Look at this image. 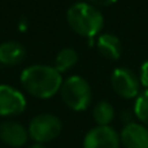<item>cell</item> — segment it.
I'll list each match as a JSON object with an SVG mask.
<instances>
[{"label":"cell","mask_w":148,"mask_h":148,"mask_svg":"<svg viewBox=\"0 0 148 148\" xmlns=\"http://www.w3.org/2000/svg\"><path fill=\"white\" fill-rule=\"evenodd\" d=\"M21 84L33 96L49 99L60 91L62 77L55 66L31 65L21 74Z\"/></svg>","instance_id":"cell-1"},{"label":"cell","mask_w":148,"mask_h":148,"mask_svg":"<svg viewBox=\"0 0 148 148\" xmlns=\"http://www.w3.org/2000/svg\"><path fill=\"white\" fill-rule=\"evenodd\" d=\"M68 23L74 33L84 38H94L103 27L104 18L95 7L87 3H77L68 9Z\"/></svg>","instance_id":"cell-2"},{"label":"cell","mask_w":148,"mask_h":148,"mask_svg":"<svg viewBox=\"0 0 148 148\" xmlns=\"http://www.w3.org/2000/svg\"><path fill=\"white\" fill-rule=\"evenodd\" d=\"M60 94L64 103L73 110H84L91 101V88L86 79L73 75L62 82Z\"/></svg>","instance_id":"cell-3"},{"label":"cell","mask_w":148,"mask_h":148,"mask_svg":"<svg viewBox=\"0 0 148 148\" xmlns=\"http://www.w3.org/2000/svg\"><path fill=\"white\" fill-rule=\"evenodd\" d=\"M62 123L56 116L49 113L38 114L30 121L29 135L35 143H47L60 135Z\"/></svg>","instance_id":"cell-4"},{"label":"cell","mask_w":148,"mask_h":148,"mask_svg":"<svg viewBox=\"0 0 148 148\" xmlns=\"http://www.w3.org/2000/svg\"><path fill=\"white\" fill-rule=\"evenodd\" d=\"M26 108V99L14 87L0 84V116L12 117L22 113Z\"/></svg>","instance_id":"cell-5"},{"label":"cell","mask_w":148,"mask_h":148,"mask_svg":"<svg viewBox=\"0 0 148 148\" xmlns=\"http://www.w3.org/2000/svg\"><path fill=\"white\" fill-rule=\"evenodd\" d=\"M112 87L120 96L131 99L139 92V81L131 70L118 68L112 74Z\"/></svg>","instance_id":"cell-6"},{"label":"cell","mask_w":148,"mask_h":148,"mask_svg":"<svg viewBox=\"0 0 148 148\" xmlns=\"http://www.w3.org/2000/svg\"><path fill=\"white\" fill-rule=\"evenodd\" d=\"M118 135L109 126H97L87 133L83 140V148H118Z\"/></svg>","instance_id":"cell-7"},{"label":"cell","mask_w":148,"mask_h":148,"mask_svg":"<svg viewBox=\"0 0 148 148\" xmlns=\"http://www.w3.org/2000/svg\"><path fill=\"white\" fill-rule=\"evenodd\" d=\"M0 139L9 147H22L29 139V131L21 123L5 121L0 125Z\"/></svg>","instance_id":"cell-8"},{"label":"cell","mask_w":148,"mask_h":148,"mask_svg":"<svg viewBox=\"0 0 148 148\" xmlns=\"http://www.w3.org/2000/svg\"><path fill=\"white\" fill-rule=\"evenodd\" d=\"M121 140L126 148H148V130L142 125L130 122L123 127Z\"/></svg>","instance_id":"cell-9"},{"label":"cell","mask_w":148,"mask_h":148,"mask_svg":"<svg viewBox=\"0 0 148 148\" xmlns=\"http://www.w3.org/2000/svg\"><path fill=\"white\" fill-rule=\"evenodd\" d=\"M26 56L25 47L18 42H4L0 44V64L3 65H17L22 62Z\"/></svg>","instance_id":"cell-10"},{"label":"cell","mask_w":148,"mask_h":148,"mask_svg":"<svg viewBox=\"0 0 148 148\" xmlns=\"http://www.w3.org/2000/svg\"><path fill=\"white\" fill-rule=\"evenodd\" d=\"M97 49L104 57L110 60H116L121 55L120 39L113 34H103L97 39Z\"/></svg>","instance_id":"cell-11"},{"label":"cell","mask_w":148,"mask_h":148,"mask_svg":"<svg viewBox=\"0 0 148 148\" xmlns=\"http://www.w3.org/2000/svg\"><path fill=\"white\" fill-rule=\"evenodd\" d=\"M78 61V55L73 48H64L56 55L55 59V68L60 73H64L73 68Z\"/></svg>","instance_id":"cell-12"},{"label":"cell","mask_w":148,"mask_h":148,"mask_svg":"<svg viewBox=\"0 0 148 148\" xmlns=\"http://www.w3.org/2000/svg\"><path fill=\"white\" fill-rule=\"evenodd\" d=\"M92 116H94V120L96 121V123H99V126H108V123L114 117V110L109 103L100 101L99 104L95 105Z\"/></svg>","instance_id":"cell-13"},{"label":"cell","mask_w":148,"mask_h":148,"mask_svg":"<svg viewBox=\"0 0 148 148\" xmlns=\"http://www.w3.org/2000/svg\"><path fill=\"white\" fill-rule=\"evenodd\" d=\"M135 114L142 122L148 125V91L139 95L135 103Z\"/></svg>","instance_id":"cell-14"},{"label":"cell","mask_w":148,"mask_h":148,"mask_svg":"<svg viewBox=\"0 0 148 148\" xmlns=\"http://www.w3.org/2000/svg\"><path fill=\"white\" fill-rule=\"evenodd\" d=\"M140 82L144 87H148V61H146L140 68Z\"/></svg>","instance_id":"cell-15"},{"label":"cell","mask_w":148,"mask_h":148,"mask_svg":"<svg viewBox=\"0 0 148 148\" xmlns=\"http://www.w3.org/2000/svg\"><path fill=\"white\" fill-rule=\"evenodd\" d=\"M90 1H92V3H94V4H96V5H101V7H107V5L113 4V3H114L116 0H90Z\"/></svg>","instance_id":"cell-16"},{"label":"cell","mask_w":148,"mask_h":148,"mask_svg":"<svg viewBox=\"0 0 148 148\" xmlns=\"http://www.w3.org/2000/svg\"><path fill=\"white\" fill-rule=\"evenodd\" d=\"M30 148H46V147H44V144H42V143H35V144H33Z\"/></svg>","instance_id":"cell-17"}]
</instances>
